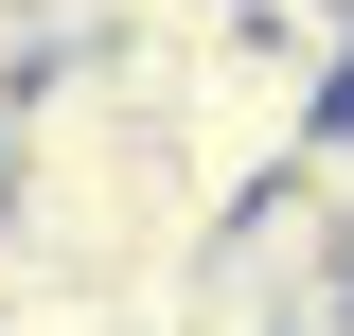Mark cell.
Here are the masks:
<instances>
[{"instance_id": "1", "label": "cell", "mask_w": 354, "mask_h": 336, "mask_svg": "<svg viewBox=\"0 0 354 336\" xmlns=\"http://www.w3.org/2000/svg\"><path fill=\"white\" fill-rule=\"evenodd\" d=\"M0 36H18V0H0Z\"/></svg>"}]
</instances>
